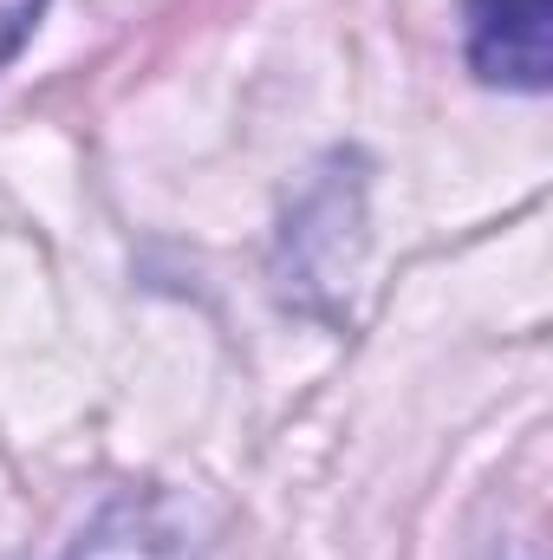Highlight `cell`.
<instances>
[{"instance_id":"4","label":"cell","mask_w":553,"mask_h":560,"mask_svg":"<svg viewBox=\"0 0 553 560\" xmlns=\"http://www.w3.org/2000/svg\"><path fill=\"white\" fill-rule=\"evenodd\" d=\"M39 7L46 0H0V66L26 46V33L39 26Z\"/></svg>"},{"instance_id":"3","label":"cell","mask_w":553,"mask_h":560,"mask_svg":"<svg viewBox=\"0 0 553 560\" xmlns=\"http://www.w3.org/2000/svg\"><path fill=\"white\" fill-rule=\"evenodd\" d=\"M66 560H189V541H183V522L169 515L163 495L131 489L79 528Z\"/></svg>"},{"instance_id":"1","label":"cell","mask_w":553,"mask_h":560,"mask_svg":"<svg viewBox=\"0 0 553 560\" xmlns=\"http://www.w3.org/2000/svg\"><path fill=\"white\" fill-rule=\"evenodd\" d=\"M345 222H365V163L358 156H326L313 189L286 209V235H280L286 293H299L306 306H313V287H339L365 261V235H332Z\"/></svg>"},{"instance_id":"2","label":"cell","mask_w":553,"mask_h":560,"mask_svg":"<svg viewBox=\"0 0 553 560\" xmlns=\"http://www.w3.org/2000/svg\"><path fill=\"white\" fill-rule=\"evenodd\" d=\"M462 52L482 85L541 98L553 85V0H462Z\"/></svg>"}]
</instances>
